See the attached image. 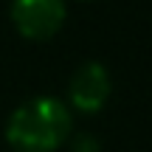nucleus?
I'll return each instance as SVG.
<instances>
[{"label":"nucleus","mask_w":152,"mask_h":152,"mask_svg":"<svg viewBox=\"0 0 152 152\" xmlns=\"http://www.w3.org/2000/svg\"><path fill=\"white\" fill-rule=\"evenodd\" d=\"M71 138V107L54 96L23 102L6 124V141L17 152H56Z\"/></svg>","instance_id":"1"},{"label":"nucleus","mask_w":152,"mask_h":152,"mask_svg":"<svg viewBox=\"0 0 152 152\" xmlns=\"http://www.w3.org/2000/svg\"><path fill=\"white\" fill-rule=\"evenodd\" d=\"M11 23L26 39H51L65 26V0H11Z\"/></svg>","instance_id":"2"},{"label":"nucleus","mask_w":152,"mask_h":152,"mask_svg":"<svg viewBox=\"0 0 152 152\" xmlns=\"http://www.w3.org/2000/svg\"><path fill=\"white\" fill-rule=\"evenodd\" d=\"M110 99V73L102 62L79 65L68 82V104L79 113H96Z\"/></svg>","instance_id":"3"}]
</instances>
